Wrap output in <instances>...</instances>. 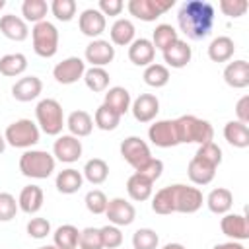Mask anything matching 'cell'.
Instances as JSON below:
<instances>
[{
    "label": "cell",
    "instance_id": "6da1fadb",
    "mask_svg": "<svg viewBox=\"0 0 249 249\" xmlns=\"http://www.w3.org/2000/svg\"><path fill=\"white\" fill-rule=\"evenodd\" d=\"M214 6L206 0H187L177 12L179 29L193 41H202L214 27Z\"/></svg>",
    "mask_w": 249,
    "mask_h": 249
},
{
    "label": "cell",
    "instance_id": "7a4b0ae2",
    "mask_svg": "<svg viewBox=\"0 0 249 249\" xmlns=\"http://www.w3.org/2000/svg\"><path fill=\"white\" fill-rule=\"evenodd\" d=\"M175 128H177V138L179 144H206L212 142L214 138V128L208 121L198 119L195 115H181L175 119Z\"/></svg>",
    "mask_w": 249,
    "mask_h": 249
},
{
    "label": "cell",
    "instance_id": "3957f363",
    "mask_svg": "<svg viewBox=\"0 0 249 249\" xmlns=\"http://www.w3.org/2000/svg\"><path fill=\"white\" fill-rule=\"evenodd\" d=\"M35 119H37V126L39 130H43L49 136H58L62 132V126H66L64 121V113H62V105L53 99H41L35 107Z\"/></svg>",
    "mask_w": 249,
    "mask_h": 249
},
{
    "label": "cell",
    "instance_id": "277c9868",
    "mask_svg": "<svg viewBox=\"0 0 249 249\" xmlns=\"http://www.w3.org/2000/svg\"><path fill=\"white\" fill-rule=\"evenodd\" d=\"M56 160L45 150H25L19 158V171L29 179H47L54 171Z\"/></svg>",
    "mask_w": 249,
    "mask_h": 249
},
{
    "label": "cell",
    "instance_id": "5b68a950",
    "mask_svg": "<svg viewBox=\"0 0 249 249\" xmlns=\"http://www.w3.org/2000/svg\"><path fill=\"white\" fill-rule=\"evenodd\" d=\"M39 136H41V130L31 119L14 121L12 124L6 126V132H4L6 144H10L12 148H23V150H29L31 146H35L39 142Z\"/></svg>",
    "mask_w": 249,
    "mask_h": 249
},
{
    "label": "cell",
    "instance_id": "8992f818",
    "mask_svg": "<svg viewBox=\"0 0 249 249\" xmlns=\"http://www.w3.org/2000/svg\"><path fill=\"white\" fill-rule=\"evenodd\" d=\"M31 41L35 54L43 58H51L58 51V29L51 21H39L31 29Z\"/></svg>",
    "mask_w": 249,
    "mask_h": 249
},
{
    "label": "cell",
    "instance_id": "52a82bcc",
    "mask_svg": "<svg viewBox=\"0 0 249 249\" xmlns=\"http://www.w3.org/2000/svg\"><path fill=\"white\" fill-rule=\"evenodd\" d=\"M175 0H128L126 10L140 21H156L167 10H171Z\"/></svg>",
    "mask_w": 249,
    "mask_h": 249
},
{
    "label": "cell",
    "instance_id": "ba28073f",
    "mask_svg": "<svg viewBox=\"0 0 249 249\" xmlns=\"http://www.w3.org/2000/svg\"><path fill=\"white\" fill-rule=\"evenodd\" d=\"M173 191V210L181 212V214H193L202 206V193L196 187H189V185H171Z\"/></svg>",
    "mask_w": 249,
    "mask_h": 249
},
{
    "label": "cell",
    "instance_id": "9c48e42d",
    "mask_svg": "<svg viewBox=\"0 0 249 249\" xmlns=\"http://www.w3.org/2000/svg\"><path fill=\"white\" fill-rule=\"evenodd\" d=\"M121 156H123V160L130 167H134V171L138 167H142L152 158L148 144L140 136H128V138H124L121 142Z\"/></svg>",
    "mask_w": 249,
    "mask_h": 249
},
{
    "label": "cell",
    "instance_id": "30bf717a",
    "mask_svg": "<svg viewBox=\"0 0 249 249\" xmlns=\"http://www.w3.org/2000/svg\"><path fill=\"white\" fill-rule=\"evenodd\" d=\"M148 138L158 148H173V146H177L179 138H177L175 119L173 121L171 119H163V121H156L154 124H150Z\"/></svg>",
    "mask_w": 249,
    "mask_h": 249
},
{
    "label": "cell",
    "instance_id": "8fae6325",
    "mask_svg": "<svg viewBox=\"0 0 249 249\" xmlns=\"http://www.w3.org/2000/svg\"><path fill=\"white\" fill-rule=\"evenodd\" d=\"M84 72H86V62L80 56H68V58H64L62 62H58L53 68L54 80L58 84H62V86L76 84L78 80L84 78Z\"/></svg>",
    "mask_w": 249,
    "mask_h": 249
},
{
    "label": "cell",
    "instance_id": "7c38bea8",
    "mask_svg": "<svg viewBox=\"0 0 249 249\" xmlns=\"http://www.w3.org/2000/svg\"><path fill=\"white\" fill-rule=\"evenodd\" d=\"M84 148H82V140L72 136V134H62L54 140L53 144V156L54 160L62 161V163H74L80 160Z\"/></svg>",
    "mask_w": 249,
    "mask_h": 249
},
{
    "label": "cell",
    "instance_id": "4fadbf2b",
    "mask_svg": "<svg viewBox=\"0 0 249 249\" xmlns=\"http://www.w3.org/2000/svg\"><path fill=\"white\" fill-rule=\"evenodd\" d=\"M105 216L109 220V224L121 228V226H130L136 218V208L132 206V202L117 196V198H111L107 202V208H105Z\"/></svg>",
    "mask_w": 249,
    "mask_h": 249
},
{
    "label": "cell",
    "instance_id": "5bb4252c",
    "mask_svg": "<svg viewBox=\"0 0 249 249\" xmlns=\"http://www.w3.org/2000/svg\"><path fill=\"white\" fill-rule=\"evenodd\" d=\"M220 230L224 235H228L231 241H245L249 239V222L245 214H224L220 220Z\"/></svg>",
    "mask_w": 249,
    "mask_h": 249
},
{
    "label": "cell",
    "instance_id": "9a60e30c",
    "mask_svg": "<svg viewBox=\"0 0 249 249\" xmlns=\"http://www.w3.org/2000/svg\"><path fill=\"white\" fill-rule=\"evenodd\" d=\"M84 56H86V62H89L91 66L103 68V66H107L109 62H113V58H115V47L111 45V41L93 39V41L86 47Z\"/></svg>",
    "mask_w": 249,
    "mask_h": 249
},
{
    "label": "cell",
    "instance_id": "2e32d148",
    "mask_svg": "<svg viewBox=\"0 0 249 249\" xmlns=\"http://www.w3.org/2000/svg\"><path fill=\"white\" fill-rule=\"evenodd\" d=\"M130 111L138 123H152L160 113V99L154 93H140L130 103Z\"/></svg>",
    "mask_w": 249,
    "mask_h": 249
},
{
    "label": "cell",
    "instance_id": "e0dca14e",
    "mask_svg": "<svg viewBox=\"0 0 249 249\" xmlns=\"http://www.w3.org/2000/svg\"><path fill=\"white\" fill-rule=\"evenodd\" d=\"M78 27H80V31H82L86 37H91V41H93V39H97V37L105 31L107 19H105V16H103L97 8H88V10H84V12L80 14V18H78Z\"/></svg>",
    "mask_w": 249,
    "mask_h": 249
},
{
    "label": "cell",
    "instance_id": "ac0fdd59",
    "mask_svg": "<svg viewBox=\"0 0 249 249\" xmlns=\"http://www.w3.org/2000/svg\"><path fill=\"white\" fill-rule=\"evenodd\" d=\"M224 82L233 89H243L249 86V62L239 58L228 62L224 68Z\"/></svg>",
    "mask_w": 249,
    "mask_h": 249
},
{
    "label": "cell",
    "instance_id": "d6986e66",
    "mask_svg": "<svg viewBox=\"0 0 249 249\" xmlns=\"http://www.w3.org/2000/svg\"><path fill=\"white\" fill-rule=\"evenodd\" d=\"M41 91H43V82H41V78H37V76H23V78H19V80L12 86V95H14V99H18V101H21V103H27V101L37 99Z\"/></svg>",
    "mask_w": 249,
    "mask_h": 249
},
{
    "label": "cell",
    "instance_id": "ffe728a7",
    "mask_svg": "<svg viewBox=\"0 0 249 249\" xmlns=\"http://www.w3.org/2000/svg\"><path fill=\"white\" fill-rule=\"evenodd\" d=\"M154 56H156V49L152 41L146 37L134 39L128 45V58L134 66H150L154 62Z\"/></svg>",
    "mask_w": 249,
    "mask_h": 249
},
{
    "label": "cell",
    "instance_id": "44dd1931",
    "mask_svg": "<svg viewBox=\"0 0 249 249\" xmlns=\"http://www.w3.org/2000/svg\"><path fill=\"white\" fill-rule=\"evenodd\" d=\"M0 31L4 37H8L10 41H25L29 37V27L23 21V18L14 16V14H6L0 18Z\"/></svg>",
    "mask_w": 249,
    "mask_h": 249
},
{
    "label": "cell",
    "instance_id": "7402d4cb",
    "mask_svg": "<svg viewBox=\"0 0 249 249\" xmlns=\"http://www.w3.org/2000/svg\"><path fill=\"white\" fill-rule=\"evenodd\" d=\"M43 202H45V195H43V189L37 185L23 187L18 196V206L25 214H37L43 208Z\"/></svg>",
    "mask_w": 249,
    "mask_h": 249
},
{
    "label": "cell",
    "instance_id": "603a6c76",
    "mask_svg": "<svg viewBox=\"0 0 249 249\" xmlns=\"http://www.w3.org/2000/svg\"><path fill=\"white\" fill-rule=\"evenodd\" d=\"M163 60L167 66L171 68H185L189 62H191V56H193V51L191 47L187 45V41H181L177 39L171 47H167L163 53Z\"/></svg>",
    "mask_w": 249,
    "mask_h": 249
},
{
    "label": "cell",
    "instance_id": "cb8c5ba5",
    "mask_svg": "<svg viewBox=\"0 0 249 249\" xmlns=\"http://www.w3.org/2000/svg\"><path fill=\"white\" fill-rule=\"evenodd\" d=\"M66 126L70 130L72 136L76 138H84V136H89L91 130H93V117L84 111V109H78V111H72L66 119Z\"/></svg>",
    "mask_w": 249,
    "mask_h": 249
},
{
    "label": "cell",
    "instance_id": "d4e9b609",
    "mask_svg": "<svg viewBox=\"0 0 249 249\" xmlns=\"http://www.w3.org/2000/svg\"><path fill=\"white\" fill-rule=\"evenodd\" d=\"M130 103H132V99H130V93H128V89L126 88H123V86H113V88H109L107 91H105V101H103V105H107L109 109H113L117 115H124L126 111H130Z\"/></svg>",
    "mask_w": 249,
    "mask_h": 249
},
{
    "label": "cell",
    "instance_id": "484cf974",
    "mask_svg": "<svg viewBox=\"0 0 249 249\" xmlns=\"http://www.w3.org/2000/svg\"><path fill=\"white\" fill-rule=\"evenodd\" d=\"M54 185H56V191L62 193V195H74L82 189L84 175H82V171H78L74 167H66V169L58 171Z\"/></svg>",
    "mask_w": 249,
    "mask_h": 249
},
{
    "label": "cell",
    "instance_id": "4316f807",
    "mask_svg": "<svg viewBox=\"0 0 249 249\" xmlns=\"http://www.w3.org/2000/svg\"><path fill=\"white\" fill-rule=\"evenodd\" d=\"M216 169H218V167H214V165H210L208 161H204V160H200V158L195 156V158L189 161L187 175H189L191 183H195V185H208V183L214 179Z\"/></svg>",
    "mask_w": 249,
    "mask_h": 249
},
{
    "label": "cell",
    "instance_id": "83f0119b",
    "mask_svg": "<svg viewBox=\"0 0 249 249\" xmlns=\"http://www.w3.org/2000/svg\"><path fill=\"white\" fill-rule=\"evenodd\" d=\"M206 206H208V210L212 214H220V216L228 214L231 210V206H233L231 191L226 189V187H218V189L210 191V195L206 196Z\"/></svg>",
    "mask_w": 249,
    "mask_h": 249
},
{
    "label": "cell",
    "instance_id": "f1b7e54d",
    "mask_svg": "<svg viewBox=\"0 0 249 249\" xmlns=\"http://www.w3.org/2000/svg\"><path fill=\"white\" fill-rule=\"evenodd\" d=\"M233 53H235V43L228 35H220L212 39V43L208 45V58L212 62H228L233 56Z\"/></svg>",
    "mask_w": 249,
    "mask_h": 249
},
{
    "label": "cell",
    "instance_id": "f546056e",
    "mask_svg": "<svg viewBox=\"0 0 249 249\" xmlns=\"http://www.w3.org/2000/svg\"><path fill=\"white\" fill-rule=\"evenodd\" d=\"M134 35H136V29H134V23L130 19H117L111 29H109V37H111V45H119V47H128L132 41H134Z\"/></svg>",
    "mask_w": 249,
    "mask_h": 249
},
{
    "label": "cell",
    "instance_id": "4dcf8cb0",
    "mask_svg": "<svg viewBox=\"0 0 249 249\" xmlns=\"http://www.w3.org/2000/svg\"><path fill=\"white\" fill-rule=\"evenodd\" d=\"M152 191H154V183L146 177H142L140 173H132L126 181V193L132 200L136 202H144L152 196Z\"/></svg>",
    "mask_w": 249,
    "mask_h": 249
},
{
    "label": "cell",
    "instance_id": "1f68e13d",
    "mask_svg": "<svg viewBox=\"0 0 249 249\" xmlns=\"http://www.w3.org/2000/svg\"><path fill=\"white\" fill-rule=\"evenodd\" d=\"M224 138L233 148H247L249 146V126L239 121H228L224 126Z\"/></svg>",
    "mask_w": 249,
    "mask_h": 249
},
{
    "label": "cell",
    "instance_id": "d6a6232c",
    "mask_svg": "<svg viewBox=\"0 0 249 249\" xmlns=\"http://www.w3.org/2000/svg\"><path fill=\"white\" fill-rule=\"evenodd\" d=\"M78 239H80V230L72 224H62L54 230L53 233V245L56 249H78Z\"/></svg>",
    "mask_w": 249,
    "mask_h": 249
},
{
    "label": "cell",
    "instance_id": "836d02e7",
    "mask_svg": "<svg viewBox=\"0 0 249 249\" xmlns=\"http://www.w3.org/2000/svg\"><path fill=\"white\" fill-rule=\"evenodd\" d=\"M82 175H84V179L89 181L91 185H101V183H105L107 177H109V165H107V161L101 160V158H91V160L86 161Z\"/></svg>",
    "mask_w": 249,
    "mask_h": 249
},
{
    "label": "cell",
    "instance_id": "e575fe53",
    "mask_svg": "<svg viewBox=\"0 0 249 249\" xmlns=\"http://www.w3.org/2000/svg\"><path fill=\"white\" fill-rule=\"evenodd\" d=\"M27 70V58L21 53H10L0 58V74L8 78H16Z\"/></svg>",
    "mask_w": 249,
    "mask_h": 249
},
{
    "label": "cell",
    "instance_id": "d590c367",
    "mask_svg": "<svg viewBox=\"0 0 249 249\" xmlns=\"http://www.w3.org/2000/svg\"><path fill=\"white\" fill-rule=\"evenodd\" d=\"M49 12V4L45 0H23L21 4V16L25 23H39L45 21V16Z\"/></svg>",
    "mask_w": 249,
    "mask_h": 249
},
{
    "label": "cell",
    "instance_id": "8d00e7d4",
    "mask_svg": "<svg viewBox=\"0 0 249 249\" xmlns=\"http://www.w3.org/2000/svg\"><path fill=\"white\" fill-rule=\"evenodd\" d=\"M177 39H179L177 29H175L173 25H169V23H160V25H156V29L152 31V45H154V49H160L161 53H163L167 47H171Z\"/></svg>",
    "mask_w": 249,
    "mask_h": 249
},
{
    "label": "cell",
    "instance_id": "74e56055",
    "mask_svg": "<svg viewBox=\"0 0 249 249\" xmlns=\"http://www.w3.org/2000/svg\"><path fill=\"white\" fill-rule=\"evenodd\" d=\"M109 72L105 68H97V66H91L84 72V82L86 86L93 91V93H101V91H107L109 88Z\"/></svg>",
    "mask_w": 249,
    "mask_h": 249
},
{
    "label": "cell",
    "instance_id": "f35d334b",
    "mask_svg": "<svg viewBox=\"0 0 249 249\" xmlns=\"http://www.w3.org/2000/svg\"><path fill=\"white\" fill-rule=\"evenodd\" d=\"M142 78H144V82H146L150 88H163V86H167V82H169V68H167L165 64L152 62L150 66H146Z\"/></svg>",
    "mask_w": 249,
    "mask_h": 249
},
{
    "label": "cell",
    "instance_id": "ab89813d",
    "mask_svg": "<svg viewBox=\"0 0 249 249\" xmlns=\"http://www.w3.org/2000/svg\"><path fill=\"white\" fill-rule=\"evenodd\" d=\"M121 123V115H117L113 109H109L107 105H99L95 109L93 115V124L101 130H115Z\"/></svg>",
    "mask_w": 249,
    "mask_h": 249
},
{
    "label": "cell",
    "instance_id": "60d3db41",
    "mask_svg": "<svg viewBox=\"0 0 249 249\" xmlns=\"http://www.w3.org/2000/svg\"><path fill=\"white\" fill-rule=\"evenodd\" d=\"M152 210L156 214H161V216H167V214H173V191H171V185L169 187H163L160 189L154 198H152Z\"/></svg>",
    "mask_w": 249,
    "mask_h": 249
},
{
    "label": "cell",
    "instance_id": "b9f144b4",
    "mask_svg": "<svg viewBox=\"0 0 249 249\" xmlns=\"http://www.w3.org/2000/svg\"><path fill=\"white\" fill-rule=\"evenodd\" d=\"M160 237L152 228H140L132 233V247L134 249H158Z\"/></svg>",
    "mask_w": 249,
    "mask_h": 249
},
{
    "label": "cell",
    "instance_id": "7bdbcfd3",
    "mask_svg": "<svg viewBox=\"0 0 249 249\" xmlns=\"http://www.w3.org/2000/svg\"><path fill=\"white\" fill-rule=\"evenodd\" d=\"M49 10L53 12V16L58 21H70L76 16L78 4L74 0H53L51 6H49Z\"/></svg>",
    "mask_w": 249,
    "mask_h": 249
},
{
    "label": "cell",
    "instance_id": "ee69618b",
    "mask_svg": "<svg viewBox=\"0 0 249 249\" xmlns=\"http://www.w3.org/2000/svg\"><path fill=\"white\" fill-rule=\"evenodd\" d=\"M84 202H86V208H88L91 214L99 216V214H105V208H107L109 198H107V195H105L103 191H99V189H91V191L86 193Z\"/></svg>",
    "mask_w": 249,
    "mask_h": 249
},
{
    "label": "cell",
    "instance_id": "f6af8a7d",
    "mask_svg": "<svg viewBox=\"0 0 249 249\" xmlns=\"http://www.w3.org/2000/svg\"><path fill=\"white\" fill-rule=\"evenodd\" d=\"M195 156L200 158V160H204V161H208V163L214 165V167H218V165L222 163V148H220L216 142L200 144Z\"/></svg>",
    "mask_w": 249,
    "mask_h": 249
},
{
    "label": "cell",
    "instance_id": "bcb514c9",
    "mask_svg": "<svg viewBox=\"0 0 249 249\" xmlns=\"http://www.w3.org/2000/svg\"><path fill=\"white\" fill-rule=\"evenodd\" d=\"M101 231V241H103V249H119L123 245V231L121 228L107 224L103 228H99Z\"/></svg>",
    "mask_w": 249,
    "mask_h": 249
},
{
    "label": "cell",
    "instance_id": "7dc6e473",
    "mask_svg": "<svg viewBox=\"0 0 249 249\" xmlns=\"http://www.w3.org/2000/svg\"><path fill=\"white\" fill-rule=\"evenodd\" d=\"M78 249H103L99 228H86V230H82L80 231V239H78Z\"/></svg>",
    "mask_w": 249,
    "mask_h": 249
},
{
    "label": "cell",
    "instance_id": "c3c4849f",
    "mask_svg": "<svg viewBox=\"0 0 249 249\" xmlns=\"http://www.w3.org/2000/svg\"><path fill=\"white\" fill-rule=\"evenodd\" d=\"M19 206L14 195L10 193H0V222H10L16 218Z\"/></svg>",
    "mask_w": 249,
    "mask_h": 249
},
{
    "label": "cell",
    "instance_id": "681fc988",
    "mask_svg": "<svg viewBox=\"0 0 249 249\" xmlns=\"http://www.w3.org/2000/svg\"><path fill=\"white\" fill-rule=\"evenodd\" d=\"M27 233L29 237L33 239H45L49 233H51V222L47 218H41V216H35L27 222Z\"/></svg>",
    "mask_w": 249,
    "mask_h": 249
},
{
    "label": "cell",
    "instance_id": "f907efd6",
    "mask_svg": "<svg viewBox=\"0 0 249 249\" xmlns=\"http://www.w3.org/2000/svg\"><path fill=\"white\" fill-rule=\"evenodd\" d=\"M161 171H163V161L158 160V158H150V160H148L142 167H138L134 173H140L142 177H146V179H150V181L154 183L156 179L161 177Z\"/></svg>",
    "mask_w": 249,
    "mask_h": 249
},
{
    "label": "cell",
    "instance_id": "816d5d0a",
    "mask_svg": "<svg viewBox=\"0 0 249 249\" xmlns=\"http://www.w3.org/2000/svg\"><path fill=\"white\" fill-rule=\"evenodd\" d=\"M247 8H249V4L245 0H222L220 2V10L226 16H230V18H241V16H245Z\"/></svg>",
    "mask_w": 249,
    "mask_h": 249
},
{
    "label": "cell",
    "instance_id": "f5cc1de1",
    "mask_svg": "<svg viewBox=\"0 0 249 249\" xmlns=\"http://www.w3.org/2000/svg\"><path fill=\"white\" fill-rule=\"evenodd\" d=\"M123 8H124L123 0H99V4H97V10L103 16H119L123 12Z\"/></svg>",
    "mask_w": 249,
    "mask_h": 249
},
{
    "label": "cell",
    "instance_id": "db71d44e",
    "mask_svg": "<svg viewBox=\"0 0 249 249\" xmlns=\"http://www.w3.org/2000/svg\"><path fill=\"white\" fill-rule=\"evenodd\" d=\"M235 115H237V121L247 124L249 123V95H243L237 105H235Z\"/></svg>",
    "mask_w": 249,
    "mask_h": 249
},
{
    "label": "cell",
    "instance_id": "11a10c76",
    "mask_svg": "<svg viewBox=\"0 0 249 249\" xmlns=\"http://www.w3.org/2000/svg\"><path fill=\"white\" fill-rule=\"evenodd\" d=\"M212 249H245L239 241H226V243H218V245H214Z\"/></svg>",
    "mask_w": 249,
    "mask_h": 249
},
{
    "label": "cell",
    "instance_id": "9f6ffc18",
    "mask_svg": "<svg viewBox=\"0 0 249 249\" xmlns=\"http://www.w3.org/2000/svg\"><path fill=\"white\" fill-rule=\"evenodd\" d=\"M161 249H187V247L181 245V243H165Z\"/></svg>",
    "mask_w": 249,
    "mask_h": 249
},
{
    "label": "cell",
    "instance_id": "6f0895ef",
    "mask_svg": "<svg viewBox=\"0 0 249 249\" xmlns=\"http://www.w3.org/2000/svg\"><path fill=\"white\" fill-rule=\"evenodd\" d=\"M6 150V138H4V134H0V154Z\"/></svg>",
    "mask_w": 249,
    "mask_h": 249
},
{
    "label": "cell",
    "instance_id": "680465c9",
    "mask_svg": "<svg viewBox=\"0 0 249 249\" xmlns=\"http://www.w3.org/2000/svg\"><path fill=\"white\" fill-rule=\"evenodd\" d=\"M39 249H56L54 245H43V247H39Z\"/></svg>",
    "mask_w": 249,
    "mask_h": 249
},
{
    "label": "cell",
    "instance_id": "91938a15",
    "mask_svg": "<svg viewBox=\"0 0 249 249\" xmlns=\"http://www.w3.org/2000/svg\"><path fill=\"white\" fill-rule=\"evenodd\" d=\"M4 6H6V0H0V10H2Z\"/></svg>",
    "mask_w": 249,
    "mask_h": 249
}]
</instances>
